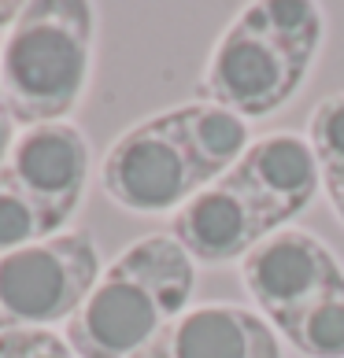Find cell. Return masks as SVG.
I'll list each match as a JSON object with an SVG mask.
<instances>
[{
    "label": "cell",
    "instance_id": "cell-17",
    "mask_svg": "<svg viewBox=\"0 0 344 358\" xmlns=\"http://www.w3.org/2000/svg\"><path fill=\"white\" fill-rule=\"evenodd\" d=\"M11 144H15V118L8 115L4 100H0V170H4L8 155H11Z\"/></svg>",
    "mask_w": 344,
    "mask_h": 358
},
{
    "label": "cell",
    "instance_id": "cell-1",
    "mask_svg": "<svg viewBox=\"0 0 344 358\" xmlns=\"http://www.w3.org/2000/svg\"><path fill=\"white\" fill-rule=\"evenodd\" d=\"M193 292L196 262L185 248L170 233L141 236L100 273L63 340L78 358H134L167 322L189 310Z\"/></svg>",
    "mask_w": 344,
    "mask_h": 358
},
{
    "label": "cell",
    "instance_id": "cell-4",
    "mask_svg": "<svg viewBox=\"0 0 344 358\" xmlns=\"http://www.w3.org/2000/svg\"><path fill=\"white\" fill-rule=\"evenodd\" d=\"M100 181L118 207L137 210V215H163L170 207L189 203L207 185H215L196 163L178 111H163L130 126L111 144L100 166Z\"/></svg>",
    "mask_w": 344,
    "mask_h": 358
},
{
    "label": "cell",
    "instance_id": "cell-3",
    "mask_svg": "<svg viewBox=\"0 0 344 358\" xmlns=\"http://www.w3.org/2000/svg\"><path fill=\"white\" fill-rule=\"evenodd\" d=\"M100 248L89 229L56 233L0 255V333L71 322L100 281Z\"/></svg>",
    "mask_w": 344,
    "mask_h": 358
},
{
    "label": "cell",
    "instance_id": "cell-8",
    "mask_svg": "<svg viewBox=\"0 0 344 358\" xmlns=\"http://www.w3.org/2000/svg\"><path fill=\"white\" fill-rule=\"evenodd\" d=\"M270 233H277L270 218L233 174H222L215 185L200 189L170 218V236L193 262H204V266L245 259Z\"/></svg>",
    "mask_w": 344,
    "mask_h": 358
},
{
    "label": "cell",
    "instance_id": "cell-19",
    "mask_svg": "<svg viewBox=\"0 0 344 358\" xmlns=\"http://www.w3.org/2000/svg\"><path fill=\"white\" fill-rule=\"evenodd\" d=\"M26 4H0V26H15Z\"/></svg>",
    "mask_w": 344,
    "mask_h": 358
},
{
    "label": "cell",
    "instance_id": "cell-5",
    "mask_svg": "<svg viewBox=\"0 0 344 358\" xmlns=\"http://www.w3.org/2000/svg\"><path fill=\"white\" fill-rule=\"evenodd\" d=\"M311 63L315 59L285 48L237 15L211 48L204 67V96L241 118L274 115L296 96Z\"/></svg>",
    "mask_w": 344,
    "mask_h": 358
},
{
    "label": "cell",
    "instance_id": "cell-16",
    "mask_svg": "<svg viewBox=\"0 0 344 358\" xmlns=\"http://www.w3.org/2000/svg\"><path fill=\"white\" fill-rule=\"evenodd\" d=\"M0 358H78L63 336L48 329H15L0 333Z\"/></svg>",
    "mask_w": 344,
    "mask_h": 358
},
{
    "label": "cell",
    "instance_id": "cell-2",
    "mask_svg": "<svg viewBox=\"0 0 344 358\" xmlns=\"http://www.w3.org/2000/svg\"><path fill=\"white\" fill-rule=\"evenodd\" d=\"M97 11L85 0H34L0 45V100L19 126L63 122L92 74Z\"/></svg>",
    "mask_w": 344,
    "mask_h": 358
},
{
    "label": "cell",
    "instance_id": "cell-7",
    "mask_svg": "<svg viewBox=\"0 0 344 358\" xmlns=\"http://www.w3.org/2000/svg\"><path fill=\"white\" fill-rule=\"evenodd\" d=\"M241 281L256 307L282 325L315 296L344 285L337 255L303 229H277L241 259Z\"/></svg>",
    "mask_w": 344,
    "mask_h": 358
},
{
    "label": "cell",
    "instance_id": "cell-9",
    "mask_svg": "<svg viewBox=\"0 0 344 358\" xmlns=\"http://www.w3.org/2000/svg\"><path fill=\"white\" fill-rule=\"evenodd\" d=\"M134 358H282V343L256 310L204 303L167 322Z\"/></svg>",
    "mask_w": 344,
    "mask_h": 358
},
{
    "label": "cell",
    "instance_id": "cell-14",
    "mask_svg": "<svg viewBox=\"0 0 344 358\" xmlns=\"http://www.w3.org/2000/svg\"><path fill=\"white\" fill-rule=\"evenodd\" d=\"M37 241H48V229L37 215V207L0 174V255L30 248Z\"/></svg>",
    "mask_w": 344,
    "mask_h": 358
},
{
    "label": "cell",
    "instance_id": "cell-6",
    "mask_svg": "<svg viewBox=\"0 0 344 358\" xmlns=\"http://www.w3.org/2000/svg\"><path fill=\"white\" fill-rule=\"evenodd\" d=\"M0 174L37 207L48 236H56V229L71 222L85 196L89 141L71 122L30 126L22 137H15Z\"/></svg>",
    "mask_w": 344,
    "mask_h": 358
},
{
    "label": "cell",
    "instance_id": "cell-10",
    "mask_svg": "<svg viewBox=\"0 0 344 358\" xmlns=\"http://www.w3.org/2000/svg\"><path fill=\"white\" fill-rule=\"evenodd\" d=\"M230 174L252 192V200L263 207L274 229L293 222L322 185V166L315 159V148L308 144V137L296 134L259 137L256 144H248V152Z\"/></svg>",
    "mask_w": 344,
    "mask_h": 358
},
{
    "label": "cell",
    "instance_id": "cell-15",
    "mask_svg": "<svg viewBox=\"0 0 344 358\" xmlns=\"http://www.w3.org/2000/svg\"><path fill=\"white\" fill-rule=\"evenodd\" d=\"M308 144L315 148V159L322 166V178L344 174V92L326 96L311 111L308 122Z\"/></svg>",
    "mask_w": 344,
    "mask_h": 358
},
{
    "label": "cell",
    "instance_id": "cell-18",
    "mask_svg": "<svg viewBox=\"0 0 344 358\" xmlns=\"http://www.w3.org/2000/svg\"><path fill=\"white\" fill-rule=\"evenodd\" d=\"M322 185H326L329 203H333V215L344 222V174H329V178H322Z\"/></svg>",
    "mask_w": 344,
    "mask_h": 358
},
{
    "label": "cell",
    "instance_id": "cell-12",
    "mask_svg": "<svg viewBox=\"0 0 344 358\" xmlns=\"http://www.w3.org/2000/svg\"><path fill=\"white\" fill-rule=\"evenodd\" d=\"M277 333L308 358H344V285L315 296L308 307L285 317Z\"/></svg>",
    "mask_w": 344,
    "mask_h": 358
},
{
    "label": "cell",
    "instance_id": "cell-13",
    "mask_svg": "<svg viewBox=\"0 0 344 358\" xmlns=\"http://www.w3.org/2000/svg\"><path fill=\"white\" fill-rule=\"evenodd\" d=\"M241 19L263 34H270L285 48L300 52V56L308 59L319 56L322 30H326L319 4H308V0H259V4H248L241 11Z\"/></svg>",
    "mask_w": 344,
    "mask_h": 358
},
{
    "label": "cell",
    "instance_id": "cell-11",
    "mask_svg": "<svg viewBox=\"0 0 344 358\" xmlns=\"http://www.w3.org/2000/svg\"><path fill=\"white\" fill-rule=\"evenodd\" d=\"M178 122L189 137V148L196 155V163L204 166V174L211 181H219L222 174L241 163V155L248 152V122L241 115H233L226 108L211 100H196V103H181Z\"/></svg>",
    "mask_w": 344,
    "mask_h": 358
}]
</instances>
